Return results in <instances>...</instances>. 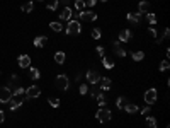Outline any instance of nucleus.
I'll return each mask as SVG.
<instances>
[{
  "instance_id": "obj_1",
  "label": "nucleus",
  "mask_w": 170,
  "mask_h": 128,
  "mask_svg": "<svg viewBox=\"0 0 170 128\" xmlns=\"http://www.w3.org/2000/svg\"><path fill=\"white\" fill-rule=\"evenodd\" d=\"M82 33V24L76 19H73V21H68L66 24V34H80Z\"/></svg>"
},
{
  "instance_id": "obj_2",
  "label": "nucleus",
  "mask_w": 170,
  "mask_h": 128,
  "mask_svg": "<svg viewBox=\"0 0 170 128\" xmlns=\"http://www.w3.org/2000/svg\"><path fill=\"white\" fill-rule=\"evenodd\" d=\"M55 85H56V89L58 91H66L68 87H70V80H68V77L66 75H58L55 79Z\"/></svg>"
},
{
  "instance_id": "obj_3",
  "label": "nucleus",
  "mask_w": 170,
  "mask_h": 128,
  "mask_svg": "<svg viewBox=\"0 0 170 128\" xmlns=\"http://www.w3.org/2000/svg\"><path fill=\"white\" fill-rule=\"evenodd\" d=\"M85 21V22H92V21H95L97 19V14L95 12H92V10H82V12H78L76 14V21Z\"/></svg>"
},
{
  "instance_id": "obj_4",
  "label": "nucleus",
  "mask_w": 170,
  "mask_h": 128,
  "mask_svg": "<svg viewBox=\"0 0 170 128\" xmlns=\"http://www.w3.org/2000/svg\"><path fill=\"white\" fill-rule=\"evenodd\" d=\"M95 118H97L100 123H106V121H109V119L112 118V113H110L107 108H100V109L95 113Z\"/></svg>"
},
{
  "instance_id": "obj_5",
  "label": "nucleus",
  "mask_w": 170,
  "mask_h": 128,
  "mask_svg": "<svg viewBox=\"0 0 170 128\" xmlns=\"http://www.w3.org/2000/svg\"><path fill=\"white\" fill-rule=\"evenodd\" d=\"M144 102H146V104H153V102L157 101V98H158V92H157V89H148L146 91V92H144Z\"/></svg>"
},
{
  "instance_id": "obj_6",
  "label": "nucleus",
  "mask_w": 170,
  "mask_h": 128,
  "mask_svg": "<svg viewBox=\"0 0 170 128\" xmlns=\"http://www.w3.org/2000/svg\"><path fill=\"white\" fill-rule=\"evenodd\" d=\"M85 79H87V82L92 85H97L99 80H100V75H99V72H95V70H89V72L85 73Z\"/></svg>"
},
{
  "instance_id": "obj_7",
  "label": "nucleus",
  "mask_w": 170,
  "mask_h": 128,
  "mask_svg": "<svg viewBox=\"0 0 170 128\" xmlns=\"http://www.w3.org/2000/svg\"><path fill=\"white\" fill-rule=\"evenodd\" d=\"M25 96H27L29 99L39 98V96H41V91H39L38 85H31V87H27V89H25Z\"/></svg>"
},
{
  "instance_id": "obj_8",
  "label": "nucleus",
  "mask_w": 170,
  "mask_h": 128,
  "mask_svg": "<svg viewBox=\"0 0 170 128\" xmlns=\"http://www.w3.org/2000/svg\"><path fill=\"white\" fill-rule=\"evenodd\" d=\"M10 98H12V91L8 87H0V102H8Z\"/></svg>"
},
{
  "instance_id": "obj_9",
  "label": "nucleus",
  "mask_w": 170,
  "mask_h": 128,
  "mask_svg": "<svg viewBox=\"0 0 170 128\" xmlns=\"http://www.w3.org/2000/svg\"><path fill=\"white\" fill-rule=\"evenodd\" d=\"M126 19H127V21H129V22H131L133 26H138V24H140V22H141V14H140V12H138V14H133V12H129V14H127V16H126Z\"/></svg>"
},
{
  "instance_id": "obj_10",
  "label": "nucleus",
  "mask_w": 170,
  "mask_h": 128,
  "mask_svg": "<svg viewBox=\"0 0 170 128\" xmlns=\"http://www.w3.org/2000/svg\"><path fill=\"white\" fill-rule=\"evenodd\" d=\"M17 62H19V67H21V68H29V65H31V56L21 55L19 58H17Z\"/></svg>"
},
{
  "instance_id": "obj_11",
  "label": "nucleus",
  "mask_w": 170,
  "mask_h": 128,
  "mask_svg": "<svg viewBox=\"0 0 170 128\" xmlns=\"http://www.w3.org/2000/svg\"><path fill=\"white\" fill-rule=\"evenodd\" d=\"M109 87H110V79L109 77H100V80H99V89L107 91Z\"/></svg>"
},
{
  "instance_id": "obj_12",
  "label": "nucleus",
  "mask_w": 170,
  "mask_h": 128,
  "mask_svg": "<svg viewBox=\"0 0 170 128\" xmlns=\"http://www.w3.org/2000/svg\"><path fill=\"white\" fill-rule=\"evenodd\" d=\"M19 106H22V101L19 98H14V96H12V98L8 99V108H10L12 111H15Z\"/></svg>"
},
{
  "instance_id": "obj_13",
  "label": "nucleus",
  "mask_w": 170,
  "mask_h": 128,
  "mask_svg": "<svg viewBox=\"0 0 170 128\" xmlns=\"http://www.w3.org/2000/svg\"><path fill=\"white\" fill-rule=\"evenodd\" d=\"M131 38H133V33H131L129 29L121 31V34H119V41H123V43H127Z\"/></svg>"
},
{
  "instance_id": "obj_14",
  "label": "nucleus",
  "mask_w": 170,
  "mask_h": 128,
  "mask_svg": "<svg viewBox=\"0 0 170 128\" xmlns=\"http://www.w3.org/2000/svg\"><path fill=\"white\" fill-rule=\"evenodd\" d=\"M48 43V38L46 36H38V38H34V46L36 48H44Z\"/></svg>"
},
{
  "instance_id": "obj_15",
  "label": "nucleus",
  "mask_w": 170,
  "mask_h": 128,
  "mask_svg": "<svg viewBox=\"0 0 170 128\" xmlns=\"http://www.w3.org/2000/svg\"><path fill=\"white\" fill-rule=\"evenodd\" d=\"M59 19H61V21H70V19H72V9L65 7L63 10L59 12Z\"/></svg>"
},
{
  "instance_id": "obj_16",
  "label": "nucleus",
  "mask_w": 170,
  "mask_h": 128,
  "mask_svg": "<svg viewBox=\"0 0 170 128\" xmlns=\"http://www.w3.org/2000/svg\"><path fill=\"white\" fill-rule=\"evenodd\" d=\"M10 79H12V80L8 82L7 87H8L10 91H12V89H17V87H19V80H21V79H19V75H15V73H14V75L10 77Z\"/></svg>"
},
{
  "instance_id": "obj_17",
  "label": "nucleus",
  "mask_w": 170,
  "mask_h": 128,
  "mask_svg": "<svg viewBox=\"0 0 170 128\" xmlns=\"http://www.w3.org/2000/svg\"><path fill=\"white\" fill-rule=\"evenodd\" d=\"M65 60H66V56H65V51H56V53H55V62L58 65H63Z\"/></svg>"
},
{
  "instance_id": "obj_18",
  "label": "nucleus",
  "mask_w": 170,
  "mask_h": 128,
  "mask_svg": "<svg viewBox=\"0 0 170 128\" xmlns=\"http://www.w3.org/2000/svg\"><path fill=\"white\" fill-rule=\"evenodd\" d=\"M112 48H114V55H117V56H126V51H124L123 48L119 46V43H117V41L112 43Z\"/></svg>"
},
{
  "instance_id": "obj_19",
  "label": "nucleus",
  "mask_w": 170,
  "mask_h": 128,
  "mask_svg": "<svg viewBox=\"0 0 170 128\" xmlns=\"http://www.w3.org/2000/svg\"><path fill=\"white\" fill-rule=\"evenodd\" d=\"M102 67L110 70V68H114V62H112L109 56H102Z\"/></svg>"
},
{
  "instance_id": "obj_20",
  "label": "nucleus",
  "mask_w": 170,
  "mask_h": 128,
  "mask_svg": "<svg viewBox=\"0 0 170 128\" xmlns=\"http://www.w3.org/2000/svg\"><path fill=\"white\" fill-rule=\"evenodd\" d=\"M124 109L129 113V115H133V113H136V111H140V108L136 106V104H131V102H126V106H124Z\"/></svg>"
},
{
  "instance_id": "obj_21",
  "label": "nucleus",
  "mask_w": 170,
  "mask_h": 128,
  "mask_svg": "<svg viewBox=\"0 0 170 128\" xmlns=\"http://www.w3.org/2000/svg\"><path fill=\"white\" fill-rule=\"evenodd\" d=\"M131 58L134 60V62H141V60L144 58V53L143 51H131Z\"/></svg>"
},
{
  "instance_id": "obj_22",
  "label": "nucleus",
  "mask_w": 170,
  "mask_h": 128,
  "mask_svg": "<svg viewBox=\"0 0 170 128\" xmlns=\"http://www.w3.org/2000/svg\"><path fill=\"white\" fill-rule=\"evenodd\" d=\"M138 9H140V14H146L150 10V4L148 2H140V4H138Z\"/></svg>"
},
{
  "instance_id": "obj_23",
  "label": "nucleus",
  "mask_w": 170,
  "mask_h": 128,
  "mask_svg": "<svg viewBox=\"0 0 170 128\" xmlns=\"http://www.w3.org/2000/svg\"><path fill=\"white\" fill-rule=\"evenodd\" d=\"M29 77H31V80H38L39 77H41V72H39L38 68H31V70H29Z\"/></svg>"
},
{
  "instance_id": "obj_24",
  "label": "nucleus",
  "mask_w": 170,
  "mask_h": 128,
  "mask_svg": "<svg viewBox=\"0 0 170 128\" xmlns=\"http://www.w3.org/2000/svg\"><path fill=\"white\" fill-rule=\"evenodd\" d=\"M73 5H75L76 12H82V10H85V0H75V2H73Z\"/></svg>"
},
{
  "instance_id": "obj_25",
  "label": "nucleus",
  "mask_w": 170,
  "mask_h": 128,
  "mask_svg": "<svg viewBox=\"0 0 170 128\" xmlns=\"http://www.w3.org/2000/svg\"><path fill=\"white\" fill-rule=\"evenodd\" d=\"M32 9H34L32 2H25V4L21 5V10H24V12H32Z\"/></svg>"
},
{
  "instance_id": "obj_26",
  "label": "nucleus",
  "mask_w": 170,
  "mask_h": 128,
  "mask_svg": "<svg viewBox=\"0 0 170 128\" xmlns=\"http://www.w3.org/2000/svg\"><path fill=\"white\" fill-rule=\"evenodd\" d=\"M49 27H51L53 31H55V33H61V31H63V26L59 24V22H56V21H55V22H51Z\"/></svg>"
},
{
  "instance_id": "obj_27",
  "label": "nucleus",
  "mask_w": 170,
  "mask_h": 128,
  "mask_svg": "<svg viewBox=\"0 0 170 128\" xmlns=\"http://www.w3.org/2000/svg\"><path fill=\"white\" fill-rule=\"evenodd\" d=\"M126 102H127V99H126V98H123V96H119V98L116 99V106H117L119 109H121V108H124V106H126Z\"/></svg>"
},
{
  "instance_id": "obj_28",
  "label": "nucleus",
  "mask_w": 170,
  "mask_h": 128,
  "mask_svg": "<svg viewBox=\"0 0 170 128\" xmlns=\"http://www.w3.org/2000/svg\"><path fill=\"white\" fill-rule=\"evenodd\" d=\"M58 5H59V0H53V2H49V4L46 5V9L51 10V12H55L56 9H58Z\"/></svg>"
},
{
  "instance_id": "obj_29",
  "label": "nucleus",
  "mask_w": 170,
  "mask_h": 128,
  "mask_svg": "<svg viewBox=\"0 0 170 128\" xmlns=\"http://www.w3.org/2000/svg\"><path fill=\"white\" fill-rule=\"evenodd\" d=\"M146 126L148 128H157V119L153 116H146Z\"/></svg>"
},
{
  "instance_id": "obj_30",
  "label": "nucleus",
  "mask_w": 170,
  "mask_h": 128,
  "mask_svg": "<svg viewBox=\"0 0 170 128\" xmlns=\"http://www.w3.org/2000/svg\"><path fill=\"white\" fill-rule=\"evenodd\" d=\"M12 96H14V98H22V96H25V89H22L21 85H19V87L12 92Z\"/></svg>"
},
{
  "instance_id": "obj_31",
  "label": "nucleus",
  "mask_w": 170,
  "mask_h": 128,
  "mask_svg": "<svg viewBox=\"0 0 170 128\" xmlns=\"http://www.w3.org/2000/svg\"><path fill=\"white\" fill-rule=\"evenodd\" d=\"M146 21H148V24H157V16L153 12H146Z\"/></svg>"
},
{
  "instance_id": "obj_32",
  "label": "nucleus",
  "mask_w": 170,
  "mask_h": 128,
  "mask_svg": "<svg viewBox=\"0 0 170 128\" xmlns=\"http://www.w3.org/2000/svg\"><path fill=\"white\" fill-rule=\"evenodd\" d=\"M100 34H102V31L99 29V27L92 29V38H93V39H100Z\"/></svg>"
},
{
  "instance_id": "obj_33",
  "label": "nucleus",
  "mask_w": 170,
  "mask_h": 128,
  "mask_svg": "<svg viewBox=\"0 0 170 128\" xmlns=\"http://www.w3.org/2000/svg\"><path fill=\"white\" fill-rule=\"evenodd\" d=\"M168 60H163V62H162L160 63V72H167V70H168Z\"/></svg>"
},
{
  "instance_id": "obj_34",
  "label": "nucleus",
  "mask_w": 170,
  "mask_h": 128,
  "mask_svg": "<svg viewBox=\"0 0 170 128\" xmlns=\"http://www.w3.org/2000/svg\"><path fill=\"white\" fill-rule=\"evenodd\" d=\"M48 102H49L53 108H59V99H56V98H49V99H48Z\"/></svg>"
},
{
  "instance_id": "obj_35",
  "label": "nucleus",
  "mask_w": 170,
  "mask_h": 128,
  "mask_svg": "<svg viewBox=\"0 0 170 128\" xmlns=\"http://www.w3.org/2000/svg\"><path fill=\"white\" fill-rule=\"evenodd\" d=\"M80 94H82V96L89 94V85H87V84H82L80 85Z\"/></svg>"
},
{
  "instance_id": "obj_36",
  "label": "nucleus",
  "mask_w": 170,
  "mask_h": 128,
  "mask_svg": "<svg viewBox=\"0 0 170 128\" xmlns=\"http://www.w3.org/2000/svg\"><path fill=\"white\" fill-rule=\"evenodd\" d=\"M95 51H97V55L100 56V58H102V56H106V51H104V46H97V48H95Z\"/></svg>"
},
{
  "instance_id": "obj_37",
  "label": "nucleus",
  "mask_w": 170,
  "mask_h": 128,
  "mask_svg": "<svg viewBox=\"0 0 170 128\" xmlns=\"http://www.w3.org/2000/svg\"><path fill=\"white\" fill-rule=\"evenodd\" d=\"M95 4H97V0H87L85 7H95Z\"/></svg>"
},
{
  "instance_id": "obj_38",
  "label": "nucleus",
  "mask_w": 170,
  "mask_h": 128,
  "mask_svg": "<svg viewBox=\"0 0 170 128\" xmlns=\"http://www.w3.org/2000/svg\"><path fill=\"white\" fill-rule=\"evenodd\" d=\"M148 33H150V36H153V38H157L158 34H157V31H155V27H150L148 29Z\"/></svg>"
},
{
  "instance_id": "obj_39",
  "label": "nucleus",
  "mask_w": 170,
  "mask_h": 128,
  "mask_svg": "<svg viewBox=\"0 0 170 128\" xmlns=\"http://www.w3.org/2000/svg\"><path fill=\"white\" fill-rule=\"evenodd\" d=\"M150 109H151V106H144L143 109H141V115H148Z\"/></svg>"
},
{
  "instance_id": "obj_40",
  "label": "nucleus",
  "mask_w": 170,
  "mask_h": 128,
  "mask_svg": "<svg viewBox=\"0 0 170 128\" xmlns=\"http://www.w3.org/2000/svg\"><path fill=\"white\" fill-rule=\"evenodd\" d=\"M168 36H170V29H168V27H165V31H163V38H162V39L168 38Z\"/></svg>"
},
{
  "instance_id": "obj_41",
  "label": "nucleus",
  "mask_w": 170,
  "mask_h": 128,
  "mask_svg": "<svg viewBox=\"0 0 170 128\" xmlns=\"http://www.w3.org/2000/svg\"><path fill=\"white\" fill-rule=\"evenodd\" d=\"M4 119H5V115H4V111H0V123H4Z\"/></svg>"
},
{
  "instance_id": "obj_42",
  "label": "nucleus",
  "mask_w": 170,
  "mask_h": 128,
  "mask_svg": "<svg viewBox=\"0 0 170 128\" xmlns=\"http://www.w3.org/2000/svg\"><path fill=\"white\" fill-rule=\"evenodd\" d=\"M31 2H34V0H31ZM38 2H42V0H38Z\"/></svg>"
},
{
  "instance_id": "obj_43",
  "label": "nucleus",
  "mask_w": 170,
  "mask_h": 128,
  "mask_svg": "<svg viewBox=\"0 0 170 128\" xmlns=\"http://www.w3.org/2000/svg\"><path fill=\"white\" fill-rule=\"evenodd\" d=\"M100 2H107V0H100Z\"/></svg>"
}]
</instances>
